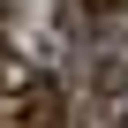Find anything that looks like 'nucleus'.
Segmentation results:
<instances>
[{"mask_svg":"<svg viewBox=\"0 0 128 128\" xmlns=\"http://www.w3.org/2000/svg\"><path fill=\"white\" fill-rule=\"evenodd\" d=\"M23 128H60V90H53V83H30V106H23Z\"/></svg>","mask_w":128,"mask_h":128,"instance_id":"obj_1","label":"nucleus"},{"mask_svg":"<svg viewBox=\"0 0 128 128\" xmlns=\"http://www.w3.org/2000/svg\"><path fill=\"white\" fill-rule=\"evenodd\" d=\"M106 8H113V0H106Z\"/></svg>","mask_w":128,"mask_h":128,"instance_id":"obj_2","label":"nucleus"}]
</instances>
